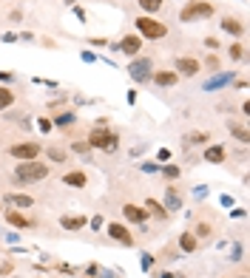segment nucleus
<instances>
[{"label":"nucleus","mask_w":250,"mask_h":278,"mask_svg":"<svg viewBox=\"0 0 250 278\" xmlns=\"http://www.w3.org/2000/svg\"><path fill=\"white\" fill-rule=\"evenodd\" d=\"M48 174H52V168L46 165V162L32 159V162H18L12 176H14V184H34V182H43Z\"/></svg>","instance_id":"obj_1"},{"label":"nucleus","mask_w":250,"mask_h":278,"mask_svg":"<svg viewBox=\"0 0 250 278\" xmlns=\"http://www.w3.org/2000/svg\"><path fill=\"white\" fill-rule=\"evenodd\" d=\"M216 14V6L210 0H188L182 12H179V20L182 23H199V20H210Z\"/></svg>","instance_id":"obj_2"},{"label":"nucleus","mask_w":250,"mask_h":278,"mask_svg":"<svg viewBox=\"0 0 250 278\" xmlns=\"http://www.w3.org/2000/svg\"><path fill=\"white\" fill-rule=\"evenodd\" d=\"M86 142H88V148H100V150H106V154H114L120 148V134L108 130L106 125H97V128H91Z\"/></svg>","instance_id":"obj_3"},{"label":"nucleus","mask_w":250,"mask_h":278,"mask_svg":"<svg viewBox=\"0 0 250 278\" xmlns=\"http://www.w3.org/2000/svg\"><path fill=\"white\" fill-rule=\"evenodd\" d=\"M6 154H9L12 159H18V162H32V159H37L40 154H43V145H40V142H34V139H26V142L9 145V148H6Z\"/></svg>","instance_id":"obj_4"},{"label":"nucleus","mask_w":250,"mask_h":278,"mask_svg":"<svg viewBox=\"0 0 250 278\" xmlns=\"http://www.w3.org/2000/svg\"><path fill=\"white\" fill-rule=\"evenodd\" d=\"M136 34L145 37V40H162V37L168 34V26L165 23H160V20H154V18H136Z\"/></svg>","instance_id":"obj_5"},{"label":"nucleus","mask_w":250,"mask_h":278,"mask_svg":"<svg viewBox=\"0 0 250 278\" xmlns=\"http://www.w3.org/2000/svg\"><path fill=\"white\" fill-rule=\"evenodd\" d=\"M128 74H131V80L134 82H148L151 80V74H154V62H151V57H134L131 60V66H128Z\"/></svg>","instance_id":"obj_6"},{"label":"nucleus","mask_w":250,"mask_h":278,"mask_svg":"<svg viewBox=\"0 0 250 278\" xmlns=\"http://www.w3.org/2000/svg\"><path fill=\"white\" fill-rule=\"evenodd\" d=\"M140 48H142V37L140 34H125L120 43H111V52H122L125 57H140Z\"/></svg>","instance_id":"obj_7"},{"label":"nucleus","mask_w":250,"mask_h":278,"mask_svg":"<svg viewBox=\"0 0 250 278\" xmlns=\"http://www.w3.org/2000/svg\"><path fill=\"white\" fill-rule=\"evenodd\" d=\"M106 233L111 242H120L122 247H134V236H131V230H128V224H122V222H108Z\"/></svg>","instance_id":"obj_8"},{"label":"nucleus","mask_w":250,"mask_h":278,"mask_svg":"<svg viewBox=\"0 0 250 278\" xmlns=\"http://www.w3.org/2000/svg\"><path fill=\"white\" fill-rule=\"evenodd\" d=\"M233 80H236L233 71H214V77H208L205 82H202V91H205V94H214V91H219V88H224V86H233Z\"/></svg>","instance_id":"obj_9"},{"label":"nucleus","mask_w":250,"mask_h":278,"mask_svg":"<svg viewBox=\"0 0 250 278\" xmlns=\"http://www.w3.org/2000/svg\"><path fill=\"white\" fill-rule=\"evenodd\" d=\"M162 208L168 210V213H176V210L185 208V199H182V193H179L176 184H168L165 193H162Z\"/></svg>","instance_id":"obj_10"},{"label":"nucleus","mask_w":250,"mask_h":278,"mask_svg":"<svg viewBox=\"0 0 250 278\" xmlns=\"http://www.w3.org/2000/svg\"><path fill=\"white\" fill-rule=\"evenodd\" d=\"M174 66H176V74L179 77H196L199 71H202V62L196 60V57H176V62H174Z\"/></svg>","instance_id":"obj_11"},{"label":"nucleus","mask_w":250,"mask_h":278,"mask_svg":"<svg viewBox=\"0 0 250 278\" xmlns=\"http://www.w3.org/2000/svg\"><path fill=\"white\" fill-rule=\"evenodd\" d=\"M122 216H125V222H131V224H145L151 213H148L145 208H140V204H134V202H125V204H122Z\"/></svg>","instance_id":"obj_12"},{"label":"nucleus","mask_w":250,"mask_h":278,"mask_svg":"<svg viewBox=\"0 0 250 278\" xmlns=\"http://www.w3.org/2000/svg\"><path fill=\"white\" fill-rule=\"evenodd\" d=\"M151 80H154V86H160V88H170V86H176L179 82V74L176 71H154L151 74Z\"/></svg>","instance_id":"obj_13"},{"label":"nucleus","mask_w":250,"mask_h":278,"mask_svg":"<svg viewBox=\"0 0 250 278\" xmlns=\"http://www.w3.org/2000/svg\"><path fill=\"white\" fill-rule=\"evenodd\" d=\"M3 204H12V208H32L34 199L28 193H3Z\"/></svg>","instance_id":"obj_14"},{"label":"nucleus","mask_w":250,"mask_h":278,"mask_svg":"<svg viewBox=\"0 0 250 278\" xmlns=\"http://www.w3.org/2000/svg\"><path fill=\"white\" fill-rule=\"evenodd\" d=\"M62 184H68V188H77V190H80V188L88 184V174H86V170H68V174L62 176Z\"/></svg>","instance_id":"obj_15"},{"label":"nucleus","mask_w":250,"mask_h":278,"mask_svg":"<svg viewBox=\"0 0 250 278\" xmlns=\"http://www.w3.org/2000/svg\"><path fill=\"white\" fill-rule=\"evenodd\" d=\"M224 156H228L224 145H205V162H210V165H222Z\"/></svg>","instance_id":"obj_16"},{"label":"nucleus","mask_w":250,"mask_h":278,"mask_svg":"<svg viewBox=\"0 0 250 278\" xmlns=\"http://www.w3.org/2000/svg\"><path fill=\"white\" fill-rule=\"evenodd\" d=\"M3 218H6L12 227H18V230H28V227H32V218H26L23 213H18V210H6Z\"/></svg>","instance_id":"obj_17"},{"label":"nucleus","mask_w":250,"mask_h":278,"mask_svg":"<svg viewBox=\"0 0 250 278\" xmlns=\"http://www.w3.org/2000/svg\"><path fill=\"white\" fill-rule=\"evenodd\" d=\"M219 28H222L224 34H233V37H242V34H244V26H242V20H236V18H222Z\"/></svg>","instance_id":"obj_18"},{"label":"nucleus","mask_w":250,"mask_h":278,"mask_svg":"<svg viewBox=\"0 0 250 278\" xmlns=\"http://www.w3.org/2000/svg\"><path fill=\"white\" fill-rule=\"evenodd\" d=\"M196 244H199V238L190 230H185V233L179 236V250L182 252H196Z\"/></svg>","instance_id":"obj_19"},{"label":"nucleus","mask_w":250,"mask_h":278,"mask_svg":"<svg viewBox=\"0 0 250 278\" xmlns=\"http://www.w3.org/2000/svg\"><path fill=\"white\" fill-rule=\"evenodd\" d=\"M88 224V218H82V216H62L60 218V227L62 230H80V227Z\"/></svg>","instance_id":"obj_20"},{"label":"nucleus","mask_w":250,"mask_h":278,"mask_svg":"<svg viewBox=\"0 0 250 278\" xmlns=\"http://www.w3.org/2000/svg\"><path fill=\"white\" fill-rule=\"evenodd\" d=\"M208 134H202V130H194V134H188V136H182V145L185 148H194V145H208Z\"/></svg>","instance_id":"obj_21"},{"label":"nucleus","mask_w":250,"mask_h":278,"mask_svg":"<svg viewBox=\"0 0 250 278\" xmlns=\"http://www.w3.org/2000/svg\"><path fill=\"white\" fill-rule=\"evenodd\" d=\"M228 130H230L233 136L239 139L242 145H248V142H250V130L244 128V125H239V122H228Z\"/></svg>","instance_id":"obj_22"},{"label":"nucleus","mask_w":250,"mask_h":278,"mask_svg":"<svg viewBox=\"0 0 250 278\" xmlns=\"http://www.w3.org/2000/svg\"><path fill=\"white\" fill-rule=\"evenodd\" d=\"M77 122V114L74 111H62V114H57L52 120V125H57V128H68V125H74Z\"/></svg>","instance_id":"obj_23"},{"label":"nucleus","mask_w":250,"mask_h":278,"mask_svg":"<svg viewBox=\"0 0 250 278\" xmlns=\"http://www.w3.org/2000/svg\"><path fill=\"white\" fill-rule=\"evenodd\" d=\"M162 6H165V0H140V9H142L148 18H151V14H156Z\"/></svg>","instance_id":"obj_24"},{"label":"nucleus","mask_w":250,"mask_h":278,"mask_svg":"<svg viewBox=\"0 0 250 278\" xmlns=\"http://www.w3.org/2000/svg\"><path fill=\"white\" fill-rule=\"evenodd\" d=\"M12 105H14V91L6 88V86H0V111H6Z\"/></svg>","instance_id":"obj_25"},{"label":"nucleus","mask_w":250,"mask_h":278,"mask_svg":"<svg viewBox=\"0 0 250 278\" xmlns=\"http://www.w3.org/2000/svg\"><path fill=\"white\" fill-rule=\"evenodd\" d=\"M145 210H148V213H154V216H160V218H168V216H170V213L162 208L156 199H148V202H145Z\"/></svg>","instance_id":"obj_26"},{"label":"nucleus","mask_w":250,"mask_h":278,"mask_svg":"<svg viewBox=\"0 0 250 278\" xmlns=\"http://www.w3.org/2000/svg\"><path fill=\"white\" fill-rule=\"evenodd\" d=\"M46 154H48V159H52L54 165H62V162H68V154H66L62 148H48Z\"/></svg>","instance_id":"obj_27"},{"label":"nucleus","mask_w":250,"mask_h":278,"mask_svg":"<svg viewBox=\"0 0 250 278\" xmlns=\"http://www.w3.org/2000/svg\"><path fill=\"white\" fill-rule=\"evenodd\" d=\"M160 174L165 176V179H170V182H174V179H179V176H182V170H179V165H160Z\"/></svg>","instance_id":"obj_28"},{"label":"nucleus","mask_w":250,"mask_h":278,"mask_svg":"<svg viewBox=\"0 0 250 278\" xmlns=\"http://www.w3.org/2000/svg\"><path fill=\"white\" fill-rule=\"evenodd\" d=\"M228 54H230V60H242V57H244V46H242V43H233L230 48H228Z\"/></svg>","instance_id":"obj_29"},{"label":"nucleus","mask_w":250,"mask_h":278,"mask_svg":"<svg viewBox=\"0 0 250 278\" xmlns=\"http://www.w3.org/2000/svg\"><path fill=\"white\" fill-rule=\"evenodd\" d=\"M242 258H244V244L236 242L233 244V252H230V261H242Z\"/></svg>","instance_id":"obj_30"},{"label":"nucleus","mask_w":250,"mask_h":278,"mask_svg":"<svg viewBox=\"0 0 250 278\" xmlns=\"http://www.w3.org/2000/svg\"><path fill=\"white\" fill-rule=\"evenodd\" d=\"M194 236H196V238H208V236H210V224H208V222H199Z\"/></svg>","instance_id":"obj_31"},{"label":"nucleus","mask_w":250,"mask_h":278,"mask_svg":"<svg viewBox=\"0 0 250 278\" xmlns=\"http://www.w3.org/2000/svg\"><path fill=\"white\" fill-rule=\"evenodd\" d=\"M140 170H145V174H160V165H154V162H142Z\"/></svg>","instance_id":"obj_32"},{"label":"nucleus","mask_w":250,"mask_h":278,"mask_svg":"<svg viewBox=\"0 0 250 278\" xmlns=\"http://www.w3.org/2000/svg\"><path fill=\"white\" fill-rule=\"evenodd\" d=\"M72 150L74 154H88V142H74Z\"/></svg>","instance_id":"obj_33"},{"label":"nucleus","mask_w":250,"mask_h":278,"mask_svg":"<svg viewBox=\"0 0 250 278\" xmlns=\"http://www.w3.org/2000/svg\"><path fill=\"white\" fill-rule=\"evenodd\" d=\"M12 80H14V74H12V71H0V86H9Z\"/></svg>","instance_id":"obj_34"},{"label":"nucleus","mask_w":250,"mask_h":278,"mask_svg":"<svg viewBox=\"0 0 250 278\" xmlns=\"http://www.w3.org/2000/svg\"><path fill=\"white\" fill-rule=\"evenodd\" d=\"M80 60H82V62H97V54H91V52H82V54H80Z\"/></svg>","instance_id":"obj_35"},{"label":"nucleus","mask_w":250,"mask_h":278,"mask_svg":"<svg viewBox=\"0 0 250 278\" xmlns=\"http://www.w3.org/2000/svg\"><path fill=\"white\" fill-rule=\"evenodd\" d=\"M168 159H170V150H165V148H162L160 154H156V162H168Z\"/></svg>","instance_id":"obj_36"},{"label":"nucleus","mask_w":250,"mask_h":278,"mask_svg":"<svg viewBox=\"0 0 250 278\" xmlns=\"http://www.w3.org/2000/svg\"><path fill=\"white\" fill-rule=\"evenodd\" d=\"M102 227V216H94L91 218V230H100Z\"/></svg>","instance_id":"obj_37"},{"label":"nucleus","mask_w":250,"mask_h":278,"mask_svg":"<svg viewBox=\"0 0 250 278\" xmlns=\"http://www.w3.org/2000/svg\"><path fill=\"white\" fill-rule=\"evenodd\" d=\"M37 125H40V130H52V128H54V125H52V120H40Z\"/></svg>","instance_id":"obj_38"},{"label":"nucleus","mask_w":250,"mask_h":278,"mask_svg":"<svg viewBox=\"0 0 250 278\" xmlns=\"http://www.w3.org/2000/svg\"><path fill=\"white\" fill-rule=\"evenodd\" d=\"M86 272H88V276H97L100 267H97V264H88V267H86Z\"/></svg>","instance_id":"obj_39"},{"label":"nucleus","mask_w":250,"mask_h":278,"mask_svg":"<svg viewBox=\"0 0 250 278\" xmlns=\"http://www.w3.org/2000/svg\"><path fill=\"white\" fill-rule=\"evenodd\" d=\"M208 68H214V71L219 68V62H216V57H208Z\"/></svg>","instance_id":"obj_40"},{"label":"nucleus","mask_w":250,"mask_h":278,"mask_svg":"<svg viewBox=\"0 0 250 278\" xmlns=\"http://www.w3.org/2000/svg\"><path fill=\"white\" fill-rule=\"evenodd\" d=\"M72 9H74V14H77V18H80V20H86V12H82L80 6H72Z\"/></svg>","instance_id":"obj_41"},{"label":"nucleus","mask_w":250,"mask_h":278,"mask_svg":"<svg viewBox=\"0 0 250 278\" xmlns=\"http://www.w3.org/2000/svg\"><path fill=\"white\" fill-rule=\"evenodd\" d=\"M205 46H208V48H219V43H216L214 37H208V40H205Z\"/></svg>","instance_id":"obj_42"},{"label":"nucleus","mask_w":250,"mask_h":278,"mask_svg":"<svg viewBox=\"0 0 250 278\" xmlns=\"http://www.w3.org/2000/svg\"><path fill=\"white\" fill-rule=\"evenodd\" d=\"M242 114H244V116H250V102H248V100L242 102Z\"/></svg>","instance_id":"obj_43"},{"label":"nucleus","mask_w":250,"mask_h":278,"mask_svg":"<svg viewBox=\"0 0 250 278\" xmlns=\"http://www.w3.org/2000/svg\"><path fill=\"white\" fill-rule=\"evenodd\" d=\"M62 3H68V6H74V3H77V0H62Z\"/></svg>","instance_id":"obj_44"},{"label":"nucleus","mask_w":250,"mask_h":278,"mask_svg":"<svg viewBox=\"0 0 250 278\" xmlns=\"http://www.w3.org/2000/svg\"><path fill=\"white\" fill-rule=\"evenodd\" d=\"M236 278H248V276H236Z\"/></svg>","instance_id":"obj_45"}]
</instances>
